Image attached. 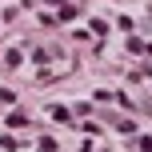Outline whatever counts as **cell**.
<instances>
[{
    "label": "cell",
    "mask_w": 152,
    "mask_h": 152,
    "mask_svg": "<svg viewBox=\"0 0 152 152\" xmlns=\"http://www.w3.org/2000/svg\"><path fill=\"white\" fill-rule=\"evenodd\" d=\"M136 152H152V136H140L136 140Z\"/></svg>",
    "instance_id": "3"
},
{
    "label": "cell",
    "mask_w": 152,
    "mask_h": 152,
    "mask_svg": "<svg viewBox=\"0 0 152 152\" xmlns=\"http://www.w3.org/2000/svg\"><path fill=\"white\" fill-rule=\"evenodd\" d=\"M52 116H56V120H72V112H68L64 104H52Z\"/></svg>",
    "instance_id": "2"
},
{
    "label": "cell",
    "mask_w": 152,
    "mask_h": 152,
    "mask_svg": "<svg viewBox=\"0 0 152 152\" xmlns=\"http://www.w3.org/2000/svg\"><path fill=\"white\" fill-rule=\"evenodd\" d=\"M24 124H28V116H20V112L8 116V128H24Z\"/></svg>",
    "instance_id": "1"
}]
</instances>
